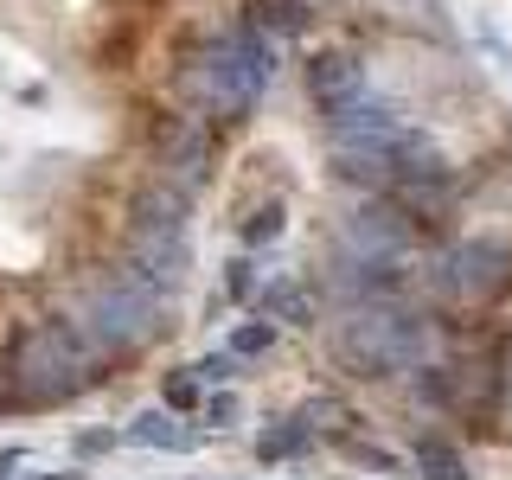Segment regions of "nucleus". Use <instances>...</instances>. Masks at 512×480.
<instances>
[{
    "label": "nucleus",
    "instance_id": "9b49d317",
    "mask_svg": "<svg viewBox=\"0 0 512 480\" xmlns=\"http://www.w3.org/2000/svg\"><path fill=\"white\" fill-rule=\"evenodd\" d=\"M135 436H141V442H154V448H192V429H180L173 416H160V410L135 416Z\"/></svg>",
    "mask_w": 512,
    "mask_h": 480
},
{
    "label": "nucleus",
    "instance_id": "423d86ee",
    "mask_svg": "<svg viewBox=\"0 0 512 480\" xmlns=\"http://www.w3.org/2000/svg\"><path fill=\"white\" fill-rule=\"evenodd\" d=\"M269 45H256L250 32H231V39H218L212 52H205V64H199V77H205V90L218 96L224 109H250L256 103V90L269 84Z\"/></svg>",
    "mask_w": 512,
    "mask_h": 480
},
{
    "label": "nucleus",
    "instance_id": "0eeeda50",
    "mask_svg": "<svg viewBox=\"0 0 512 480\" xmlns=\"http://www.w3.org/2000/svg\"><path fill=\"white\" fill-rule=\"evenodd\" d=\"M301 77H308V96H314L320 116H333L352 96H365V71H359V58H346V52H320Z\"/></svg>",
    "mask_w": 512,
    "mask_h": 480
},
{
    "label": "nucleus",
    "instance_id": "1a4fd4ad",
    "mask_svg": "<svg viewBox=\"0 0 512 480\" xmlns=\"http://www.w3.org/2000/svg\"><path fill=\"white\" fill-rule=\"evenodd\" d=\"M416 461H423V474H429V480H468V461H461L448 442H436V436L416 442Z\"/></svg>",
    "mask_w": 512,
    "mask_h": 480
},
{
    "label": "nucleus",
    "instance_id": "f257e3e1",
    "mask_svg": "<svg viewBox=\"0 0 512 480\" xmlns=\"http://www.w3.org/2000/svg\"><path fill=\"white\" fill-rule=\"evenodd\" d=\"M96 346L77 320H32L20 340L7 346V404L13 410H52L77 397L96 378Z\"/></svg>",
    "mask_w": 512,
    "mask_h": 480
},
{
    "label": "nucleus",
    "instance_id": "2eb2a0df",
    "mask_svg": "<svg viewBox=\"0 0 512 480\" xmlns=\"http://www.w3.org/2000/svg\"><path fill=\"white\" fill-rule=\"evenodd\" d=\"M269 340H276V320H256V327H244V333L231 340V352H263Z\"/></svg>",
    "mask_w": 512,
    "mask_h": 480
},
{
    "label": "nucleus",
    "instance_id": "f8f14e48",
    "mask_svg": "<svg viewBox=\"0 0 512 480\" xmlns=\"http://www.w3.org/2000/svg\"><path fill=\"white\" fill-rule=\"evenodd\" d=\"M263 308L269 314H288V320H295V327H301V320H308V288H269V295H263Z\"/></svg>",
    "mask_w": 512,
    "mask_h": 480
},
{
    "label": "nucleus",
    "instance_id": "7ed1b4c3",
    "mask_svg": "<svg viewBox=\"0 0 512 480\" xmlns=\"http://www.w3.org/2000/svg\"><path fill=\"white\" fill-rule=\"evenodd\" d=\"M128 269L167 295L186 276V192L180 186H148L128 205Z\"/></svg>",
    "mask_w": 512,
    "mask_h": 480
},
{
    "label": "nucleus",
    "instance_id": "9d476101",
    "mask_svg": "<svg viewBox=\"0 0 512 480\" xmlns=\"http://www.w3.org/2000/svg\"><path fill=\"white\" fill-rule=\"evenodd\" d=\"M301 448H308V429H301V416H295V423H276V429H263V436H256V455H263V461L301 455Z\"/></svg>",
    "mask_w": 512,
    "mask_h": 480
},
{
    "label": "nucleus",
    "instance_id": "6e6552de",
    "mask_svg": "<svg viewBox=\"0 0 512 480\" xmlns=\"http://www.w3.org/2000/svg\"><path fill=\"white\" fill-rule=\"evenodd\" d=\"M160 167H167V173H199L205 167V128H199V116H167V128H160Z\"/></svg>",
    "mask_w": 512,
    "mask_h": 480
},
{
    "label": "nucleus",
    "instance_id": "4468645a",
    "mask_svg": "<svg viewBox=\"0 0 512 480\" xmlns=\"http://www.w3.org/2000/svg\"><path fill=\"white\" fill-rule=\"evenodd\" d=\"M276 231H282V205H263V212L244 218V231H237V237H244V244H269Z\"/></svg>",
    "mask_w": 512,
    "mask_h": 480
},
{
    "label": "nucleus",
    "instance_id": "20e7f679",
    "mask_svg": "<svg viewBox=\"0 0 512 480\" xmlns=\"http://www.w3.org/2000/svg\"><path fill=\"white\" fill-rule=\"evenodd\" d=\"M154 314H160V295L135 276V269H122V276L96 282L84 295V320H77V327H84L103 352H122V346H141L154 333Z\"/></svg>",
    "mask_w": 512,
    "mask_h": 480
},
{
    "label": "nucleus",
    "instance_id": "ddd939ff",
    "mask_svg": "<svg viewBox=\"0 0 512 480\" xmlns=\"http://www.w3.org/2000/svg\"><path fill=\"white\" fill-rule=\"evenodd\" d=\"M263 20L276 32H301L308 26V7H301V0H263Z\"/></svg>",
    "mask_w": 512,
    "mask_h": 480
},
{
    "label": "nucleus",
    "instance_id": "f03ea898",
    "mask_svg": "<svg viewBox=\"0 0 512 480\" xmlns=\"http://www.w3.org/2000/svg\"><path fill=\"white\" fill-rule=\"evenodd\" d=\"M333 359L352 378H391V372H416L429 359V320L397 301H352L333 327Z\"/></svg>",
    "mask_w": 512,
    "mask_h": 480
},
{
    "label": "nucleus",
    "instance_id": "39448f33",
    "mask_svg": "<svg viewBox=\"0 0 512 480\" xmlns=\"http://www.w3.org/2000/svg\"><path fill=\"white\" fill-rule=\"evenodd\" d=\"M506 282H512V250L493 237H461L436 263V295L448 301H493Z\"/></svg>",
    "mask_w": 512,
    "mask_h": 480
},
{
    "label": "nucleus",
    "instance_id": "f3484780",
    "mask_svg": "<svg viewBox=\"0 0 512 480\" xmlns=\"http://www.w3.org/2000/svg\"><path fill=\"white\" fill-rule=\"evenodd\" d=\"M506 410H512V346H506Z\"/></svg>",
    "mask_w": 512,
    "mask_h": 480
},
{
    "label": "nucleus",
    "instance_id": "dca6fc26",
    "mask_svg": "<svg viewBox=\"0 0 512 480\" xmlns=\"http://www.w3.org/2000/svg\"><path fill=\"white\" fill-rule=\"evenodd\" d=\"M167 404L173 410H192V404H199V384H192V378H167Z\"/></svg>",
    "mask_w": 512,
    "mask_h": 480
}]
</instances>
